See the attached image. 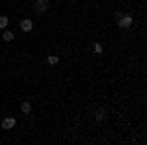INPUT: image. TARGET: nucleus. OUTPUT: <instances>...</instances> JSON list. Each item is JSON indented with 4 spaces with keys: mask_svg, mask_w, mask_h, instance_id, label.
<instances>
[{
    "mask_svg": "<svg viewBox=\"0 0 147 145\" xmlns=\"http://www.w3.org/2000/svg\"><path fill=\"white\" fill-rule=\"evenodd\" d=\"M6 26H8V18L6 16H0V30H4Z\"/></svg>",
    "mask_w": 147,
    "mask_h": 145,
    "instance_id": "9",
    "label": "nucleus"
},
{
    "mask_svg": "<svg viewBox=\"0 0 147 145\" xmlns=\"http://www.w3.org/2000/svg\"><path fill=\"white\" fill-rule=\"evenodd\" d=\"M47 63H49V65H57V63H59V57H57V55H51L49 59H47Z\"/></svg>",
    "mask_w": 147,
    "mask_h": 145,
    "instance_id": "10",
    "label": "nucleus"
},
{
    "mask_svg": "<svg viewBox=\"0 0 147 145\" xmlns=\"http://www.w3.org/2000/svg\"><path fill=\"white\" fill-rule=\"evenodd\" d=\"M92 51H94L96 55H100L102 51H104V47H102V43H94V45H92Z\"/></svg>",
    "mask_w": 147,
    "mask_h": 145,
    "instance_id": "8",
    "label": "nucleus"
},
{
    "mask_svg": "<svg viewBox=\"0 0 147 145\" xmlns=\"http://www.w3.org/2000/svg\"><path fill=\"white\" fill-rule=\"evenodd\" d=\"M116 24L122 28V30H129L134 26V18L129 14H124V12H116Z\"/></svg>",
    "mask_w": 147,
    "mask_h": 145,
    "instance_id": "1",
    "label": "nucleus"
},
{
    "mask_svg": "<svg viewBox=\"0 0 147 145\" xmlns=\"http://www.w3.org/2000/svg\"><path fill=\"white\" fill-rule=\"evenodd\" d=\"M47 8H49V2L47 0H35V4H34L35 14H43V12H47Z\"/></svg>",
    "mask_w": 147,
    "mask_h": 145,
    "instance_id": "2",
    "label": "nucleus"
},
{
    "mask_svg": "<svg viewBox=\"0 0 147 145\" xmlns=\"http://www.w3.org/2000/svg\"><path fill=\"white\" fill-rule=\"evenodd\" d=\"M20 30L26 32V34L32 32V30H34V22H32V20H22V22H20Z\"/></svg>",
    "mask_w": 147,
    "mask_h": 145,
    "instance_id": "4",
    "label": "nucleus"
},
{
    "mask_svg": "<svg viewBox=\"0 0 147 145\" xmlns=\"http://www.w3.org/2000/svg\"><path fill=\"white\" fill-rule=\"evenodd\" d=\"M14 125H16V118H12V116H8V118H4V120H2V129H6V132L12 129Z\"/></svg>",
    "mask_w": 147,
    "mask_h": 145,
    "instance_id": "3",
    "label": "nucleus"
},
{
    "mask_svg": "<svg viewBox=\"0 0 147 145\" xmlns=\"http://www.w3.org/2000/svg\"><path fill=\"white\" fill-rule=\"evenodd\" d=\"M94 120H96V122H104V120H106V110L98 108V110L94 112Z\"/></svg>",
    "mask_w": 147,
    "mask_h": 145,
    "instance_id": "5",
    "label": "nucleus"
},
{
    "mask_svg": "<svg viewBox=\"0 0 147 145\" xmlns=\"http://www.w3.org/2000/svg\"><path fill=\"white\" fill-rule=\"evenodd\" d=\"M20 110H22L24 114H30V112H32V104H30L28 100H26V102H22V106H20Z\"/></svg>",
    "mask_w": 147,
    "mask_h": 145,
    "instance_id": "6",
    "label": "nucleus"
},
{
    "mask_svg": "<svg viewBox=\"0 0 147 145\" xmlns=\"http://www.w3.org/2000/svg\"><path fill=\"white\" fill-rule=\"evenodd\" d=\"M2 39H4V41H12V39H14V32H10V30H6V32L2 34Z\"/></svg>",
    "mask_w": 147,
    "mask_h": 145,
    "instance_id": "7",
    "label": "nucleus"
}]
</instances>
